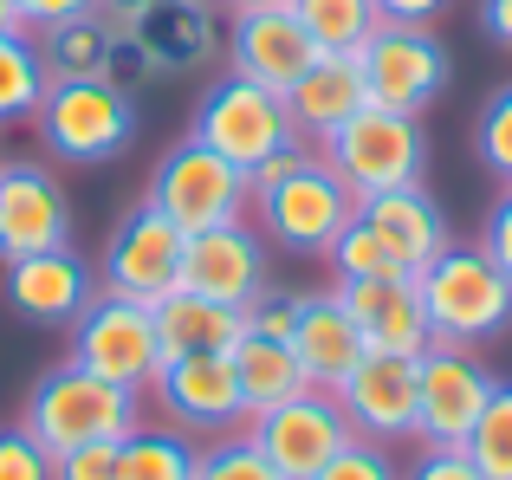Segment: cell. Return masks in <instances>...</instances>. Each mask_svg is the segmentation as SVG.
<instances>
[{"label":"cell","instance_id":"cell-1","mask_svg":"<svg viewBox=\"0 0 512 480\" xmlns=\"http://www.w3.org/2000/svg\"><path fill=\"white\" fill-rule=\"evenodd\" d=\"M247 208L260 221V234L286 253H331V240L350 228L357 195L338 182V169L325 156H312L305 143L266 156L260 169H247Z\"/></svg>","mask_w":512,"mask_h":480},{"label":"cell","instance_id":"cell-2","mask_svg":"<svg viewBox=\"0 0 512 480\" xmlns=\"http://www.w3.org/2000/svg\"><path fill=\"white\" fill-rule=\"evenodd\" d=\"M20 429L33 435L46 455H65V448H85V442H124V435L143 429V396L65 357V364H52L46 377L26 390Z\"/></svg>","mask_w":512,"mask_h":480},{"label":"cell","instance_id":"cell-3","mask_svg":"<svg viewBox=\"0 0 512 480\" xmlns=\"http://www.w3.org/2000/svg\"><path fill=\"white\" fill-rule=\"evenodd\" d=\"M422 286V312L435 344H487L512 325V279L493 266V253L480 247H441L435 260L415 273Z\"/></svg>","mask_w":512,"mask_h":480},{"label":"cell","instance_id":"cell-4","mask_svg":"<svg viewBox=\"0 0 512 480\" xmlns=\"http://www.w3.org/2000/svg\"><path fill=\"white\" fill-rule=\"evenodd\" d=\"M33 124L46 156L91 169V163H117L137 143V104L117 78H52Z\"/></svg>","mask_w":512,"mask_h":480},{"label":"cell","instance_id":"cell-5","mask_svg":"<svg viewBox=\"0 0 512 480\" xmlns=\"http://www.w3.org/2000/svg\"><path fill=\"white\" fill-rule=\"evenodd\" d=\"M318 156L338 169V182L363 202V195L422 182V169H428V130H422V117L363 104L344 130H331V137L318 143Z\"/></svg>","mask_w":512,"mask_h":480},{"label":"cell","instance_id":"cell-6","mask_svg":"<svg viewBox=\"0 0 512 480\" xmlns=\"http://www.w3.org/2000/svg\"><path fill=\"white\" fill-rule=\"evenodd\" d=\"M188 137H201L234 169H260L266 156L292 150L299 130H292L286 91H266V85H253V78L227 72V78H214V85L201 91L195 117H188Z\"/></svg>","mask_w":512,"mask_h":480},{"label":"cell","instance_id":"cell-7","mask_svg":"<svg viewBox=\"0 0 512 480\" xmlns=\"http://www.w3.org/2000/svg\"><path fill=\"white\" fill-rule=\"evenodd\" d=\"M182 234H208V228H234L247 221V169H234L227 156H214L201 137H182L156 156L150 169V195Z\"/></svg>","mask_w":512,"mask_h":480},{"label":"cell","instance_id":"cell-8","mask_svg":"<svg viewBox=\"0 0 512 480\" xmlns=\"http://www.w3.org/2000/svg\"><path fill=\"white\" fill-rule=\"evenodd\" d=\"M493 390H500V377L487 370V357L474 344H428L415 357V442L467 448Z\"/></svg>","mask_w":512,"mask_h":480},{"label":"cell","instance_id":"cell-9","mask_svg":"<svg viewBox=\"0 0 512 480\" xmlns=\"http://www.w3.org/2000/svg\"><path fill=\"white\" fill-rule=\"evenodd\" d=\"M357 72L370 104L402 117H422L428 104L448 91V46L435 39V26H415V20H383L357 52Z\"/></svg>","mask_w":512,"mask_h":480},{"label":"cell","instance_id":"cell-10","mask_svg":"<svg viewBox=\"0 0 512 480\" xmlns=\"http://www.w3.org/2000/svg\"><path fill=\"white\" fill-rule=\"evenodd\" d=\"M72 364L98 370V377L124 383V390H150L156 364H163V331H156V305L117 299V292H91L85 312L72 318Z\"/></svg>","mask_w":512,"mask_h":480},{"label":"cell","instance_id":"cell-11","mask_svg":"<svg viewBox=\"0 0 512 480\" xmlns=\"http://www.w3.org/2000/svg\"><path fill=\"white\" fill-rule=\"evenodd\" d=\"M182 253H188V234L156 202H137L104 240L98 286L137 305H163L169 292H182Z\"/></svg>","mask_w":512,"mask_h":480},{"label":"cell","instance_id":"cell-12","mask_svg":"<svg viewBox=\"0 0 512 480\" xmlns=\"http://www.w3.org/2000/svg\"><path fill=\"white\" fill-rule=\"evenodd\" d=\"M150 396L163 403L169 429L182 435H234L247 429V403L227 351H169L150 377Z\"/></svg>","mask_w":512,"mask_h":480},{"label":"cell","instance_id":"cell-13","mask_svg":"<svg viewBox=\"0 0 512 480\" xmlns=\"http://www.w3.org/2000/svg\"><path fill=\"white\" fill-rule=\"evenodd\" d=\"M247 435L286 480H312L350 442V422H344V403L331 390H299V396H286V403L260 409V416L247 422Z\"/></svg>","mask_w":512,"mask_h":480},{"label":"cell","instance_id":"cell-14","mask_svg":"<svg viewBox=\"0 0 512 480\" xmlns=\"http://www.w3.org/2000/svg\"><path fill=\"white\" fill-rule=\"evenodd\" d=\"M72 247V195L46 163H0V266Z\"/></svg>","mask_w":512,"mask_h":480},{"label":"cell","instance_id":"cell-15","mask_svg":"<svg viewBox=\"0 0 512 480\" xmlns=\"http://www.w3.org/2000/svg\"><path fill=\"white\" fill-rule=\"evenodd\" d=\"M331 396L344 403L350 435H370V442H402V435H415V357L363 351L357 370H350Z\"/></svg>","mask_w":512,"mask_h":480},{"label":"cell","instance_id":"cell-16","mask_svg":"<svg viewBox=\"0 0 512 480\" xmlns=\"http://www.w3.org/2000/svg\"><path fill=\"white\" fill-rule=\"evenodd\" d=\"M312 59H318V46L292 7H247L227 26V72L253 78L266 91H292V78Z\"/></svg>","mask_w":512,"mask_h":480},{"label":"cell","instance_id":"cell-17","mask_svg":"<svg viewBox=\"0 0 512 480\" xmlns=\"http://www.w3.org/2000/svg\"><path fill=\"white\" fill-rule=\"evenodd\" d=\"M331 292H338L344 312L357 318V331H363V344H370V351L422 357L428 344H435V331H428V312H422V286H415V273L338 279Z\"/></svg>","mask_w":512,"mask_h":480},{"label":"cell","instance_id":"cell-18","mask_svg":"<svg viewBox=\"0 0 512 480\" xmlns=\"http://www.w3.org/2000/svg\"><path fill=\"white\" fill-rule=\"evenodd\" d=\"M214 46H221V39H214L208 0H163V7H150L143 20H124V26H117V59H124V52H137L156 78L188 72V65H208Z\"/></svg>","mask_w":512,"mask_h":480},{"label":"cell","instance_id":"cell-19","mask_svg":"<svg viewBox=\"0 0 512 480\" xmlns=\"http://www.w3.org/2000/svg\"><path fill=\"white\" fill-rule=\"evenodd\" d=\"M260 286H266V240L253 234L247 221L188 234L182 292H201V299H221V305H247Z\"/></svg>","mask_w":512,"mask_h":480},{"label":"cell","instance_id":"cell-20","mask_svg":"<svg viewBox=\"0 0 512 480\" xmlns=\"http://www.w3.org/2000/svg\"><path fill=\"white\" fill-rule=\"evenodd\" d=\"M0 286H7V305L26 325H72L85 312V299L98 292V273L72 247H52V253H33V260H13Z\"/></svg>","mask_w":512,"mask_h":480},{"label":"cell","instance_id":"cell-21","mask_svg":"<svg viewBox=\"0 0 512 480\" xmlns=\"http://www.w3.org/2000/svg\"><path fill=\"white\" fill-rule=\"evenodd\" d=\"M357 215L370 221V234L383 240V253L402 266V273H422V266L454 240L441 202L422 189V182H409V189H383V195H363Z\"/></svg>","mask_w":512,"mask_h":480},{"label":"cell","instance_id":"cell-22","mask_svg":"<svg viewBox=\"0 0 512 480\" xmlns=\"http://www.w3.org/2000/svg\"><path fill=\"white\" fill-rule=\"evenodd\" d=\"M286 344H292V357H299V370L312 377V390H338L350 370H357V357L370 351L338 292H312V299L299 305V325H292Z\"/></svg>","mask_w":512,"mask_h":480},{"label":"cell","instance_id":"cell-23","mask_svg":"<svg viewBox=\"0 0 512 480\" xmlns=\"http://www.w3.org/2000/svg\"><path fill=\"white\" fill-rule=\"evenodd\" d=\"M370 104V91H363V72L357 59H344V52H318L312 65H305L299 78H292L286 91V111H292V130H299V143H325L331 130H344L350 117Z\"/></svg>","mask_w":512,"mask_h":480},{"label":"cell","instance_id":"cell-24","mask_svg":"<svg viewBox=\"0 0 512 480\" xmlns=\"http://www.w3.org/2000/svg\"><path fill=\"white\" fill-rule=\"evenodd\" d=\"M156 331H163V357L169 351H234L247 338V312L201 292H169L156 305Z\"/></svg>","mask_w":512,"mask_h":480},{"label":"cell","instance_id":"cell-25","mask_svg":"<svg viewBox=\"0 0 512 480\" xmlns=\"http://www.w3.org/2000/svg\"><path fill=\"white\" fill-rule=\"evenodd\" d=\"M33 46L46 59V78H111L117 72V26L98 7L78 13V20L39 26Z\"/></svg>","mask_w":512,"mask_h":480},{"label":"cell","instance_id":"cell-26","mask_svg":"<svg viewBox=\"0 0 512 480\" xmlns=\"http://www.w3.org/2000/svg\"><path fill=\"white\" fill-rule=\"evenodd\" d=\"M227 364H234V383H240V403H247V422L260 416V409L286 403V396L312 390V377L299 370V357H292L286 338H240L234 351H227Z\"/></svg>","mask_w":512,"mask_h":480},{"label":"cell","instance_id":"cell-27","mask_svg":"<svg viewBox=\"0 0 512 480\" xmlns=\"http://www.w3.org/2000/svg\"><path fill=\"white\" fill-rule=\"evenodd\" d=\"M117 480H195V435L137 429L117 442Z\"/></svg>","mask_w":512,"mask_h":480},{"label":"cell","instance_id":"cell-28","mask_svg":"<svg viewBox=\"0 0 512 480\" xmlns=\"http://www.w3.org/2000/svg\"><path fill=\"white\" fill-rule=\"evenodd\" d=\"M292 13H299V26L312 33L318 52H344V59L383 26L376 0H292Z\"/></svg>","mask_w":512,"mask_h":480},{"label":"cell","instance_id":"cell-29","mask_svg":"<svg viewBox=\"0 0 512 480\" xmlns=\"http://www.w3.org/2000/svg\"><path fill=\"white\" fill-rule=\"evenodd\" d=\"M46 59H39L33 33H0V124H26L46 98Z\"/></svg>","mask_w":512,"mask_h":480},{"label":"cell","instance_id":"cell-30","mask_svg":"<svg viewBox=\"0 0 512 480\" xmlns=\"http://www.w3.org/2000/svg\"><path fill=\"white\" fill-rule=\"evenodd\" d=\"M195 480H286V474L253 448L247 429H234V435H208L195 448Z\"/></svg>","mask_w":512,"mask_h":480},{"label":"cell","instance_id":"cell-31","mask_svg":"<svg viewBox=\"0 0 512 480\" xmlns=\"http://www.w3.org/2000/svg\"><path fill=\"white\" fill-rule=\"evenodd\" d=\"M467 455H474V468L487 480H512V383H500L487 396L474 435H467Z\"/></svg>","mask_w":512,"mask_h":480},{"label":"cell","instance_id":"cell-32","mask_svg":"<svg viewBox=\"0 0 512 480\" xmlns=\"http://www.w3.org/2000/svg\"><path fill=\"white\" fill-rule=\"evenodd\" d=\"M474 156L487 163V176H500V189H512V85H500L474 117Z\"/></svg>","mask_w":512,"mask_h":480},{"label":"cell","instance_id":"cell-33","mask_svg":"<svg viewBox=\"0 0 512 480\" xmlns=\"http://www.w3.org/2000/svg\"><path fill=\"white\" fill-rule=\"evenodd\" d=\"M325 260H331V273H338V279H383V273H402V266L383 253V240L370 234V221H363V215H350V228L331 240Z\"/></svg>","mask_w":512,"mask_h":480},{"label":"cell","instance_id":"cell-34","mask_svg":"<svg viewBox=\"0 0 512 480\" xmlns=\"http://www.w3.org/2000/svg\"><path fill=\"white\" fill-rule=\"evenodd\" d=\"M312 480H402L396 455H389V442H370V435H350L338 455L325 461Z\"/></svg>","mask_w":512,"mask_h":480},{"label":"cell","instance_id":"cell-35","mask_svg":"<svg viewBox=\"0 0 512 480\" xmlns=\"http://www.w3.org/2000/svg\"><path fill=\"white\" fill-rule=\"evenodd\" d=\"M299 292H286V286H273V279H266L260 292H253L247 305H240V312H247V331L253 338H292V325H299Z\"/></svg>","mask_w":512,"mask_h":480},{"label":"cell","instance_id":"cell-36","mask_svg":"<svg viewBox=\"0 0 512 480\" xmlns=\"http://www.w3.org/2000/svg\"><path fill=\"white\" fill-rule=\"evenodd\" d=\"M0 480H52V455L20 429V422L0 429Z\"/></svg>","mask_w":512,"mask_h":480},{"label":"cell","instance_id":"cell-37","mask_svg":"<svg viewBox=\"0 0 512 480\" xmlns=\"http://www.w3.org/2000/svg\"><path fill=\"white\" fill-rule=\"evenodd\" d=\"M52 480H117V442H85L52 455Z\"/></svg>","mask_w":512,"mask_h":480},{"label":"cell","instance_id":"cell-38","mask_svg":"<svg viewBox=\"0 0 512 480\" xmlns=\"http://www.w3.org/2000/svg\"><path fill=\"white\" fill-rule=\"evenodd\" d=\"M402 480H487L474 468V455H467V448H422V455H415V468L402 474Z\"/></svg>","mask_w":512,"mask_h":480},{"label":"cell","instance_id":"cell-39","mask_svg":"<svg viewBox=\"0 0 512 480\" xmlns=\"http://www.w3.org/2000/svg\"><path fill=\"white\" fill-rule=\"evenodd\" d=\"M480 247L493 253V266L512 279V189H500V202L487 208V228H480Z\"/></svg>","mask_w":512,"mask_h":480},{"label":"cell","instance_id":"cell-40","mask_svg":"<svg viewBox=\"0 0 512 480\" xmlns=\"http://www.w3.org/2000/svg\"><path fill=\"white\" fill-rule=\"evenodd\" d=\"M26 20V33H39V26H59V20H78V13H91L98 0H13Z\"/></svg>","mask_w":512,"mask_h":480},{"label":"cell","instance_id":"cell-41","mask_svg":"<svg viewBox=\"0 0 512 480\" xmlns=\"http://www.w3.org/2000/svg\"><path fill=\"white\" fill-rule=\"evenodd\" d=\"M376 13H383V20H415V26H428V20H441V13H448V0H376Z\"/></svg>","mask_w":512,"mask_h":480},{"label":"cell","instance_id":"cell-42","mask_svg":"<svg viewBox=\"0 0 512 480\" xmlns=\"http://www.w3.org/2000/svg\"><path fill=\"white\" fill-rule=\"evenodd\" d=\"M480 33L512 52V0H480Z\"/></svg>","mask_w":512,"mask_h":480},{"label":"cell","instance_id":"cell-43","mask_svg":"<svg viewBox=\"0 0 512 480\" xmlns=\"http://www.w3.org/2000/svg\"><path fill=\"white\" fill-rule=\"evenodd\" d=\"M150 7H163V0H98V13H104V20H117V26H124V20H143Z\"/></svg>","mask_w":512,"mask_h":480},{"label":"cell","instance_id":"cell-44","mask_svg":"<svg viewBox=\"0 0 512 480\" xmlns=\"http://www.w3.org/2000/svg\"><path fill=\"white\" fill-rule=\"evenodd\" d=\"M0 33H26V20H20V7H13V0H0Z\"/></svg>","mask_w":512,"mask_h":480},{"label":"cell","instance_id":"cell-45","mask_svg":"<svg viewBox=\"0 0 512 480\" xmlns=\"http://www.w3.org/2000/svg\"><path fill=\"white\" fill-rule=\"evenodd\" d=\"M227 13H247V7H292V0H221Z\"/></svg>","mask_w":512,"mask_h":480},{"label":"cell","instance_id":"cell-46","mask_svg":"<svg viewBox=\"0 0 512 480\" xmlns=\"http://www.w3.org/2000/svg\"><path fill=\"white\" fill-rule=\"evenodd\" d=\"M0 163H7V156H0Z\"/></svg>","mask_w":512,"mask_h":480}]
</instances>
